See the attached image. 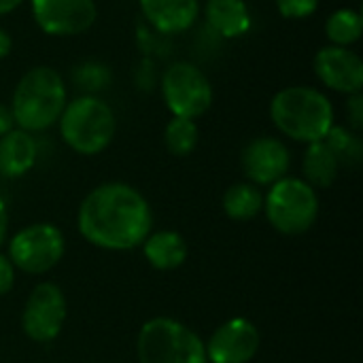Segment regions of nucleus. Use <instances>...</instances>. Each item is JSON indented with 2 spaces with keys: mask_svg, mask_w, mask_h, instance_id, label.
Masks as SVG:
<instances>
[{
  "mask_svg": "<svg viewBox=\"0 0 363 363\" xmlns=\"http://www.w3.org/2000/svg\"><path fill=\"white\" fill-rule=\"evenodd\" d=\"M79 234L104 251H132L153 230V211L132 185L111 181L94 187L77 213Z\"/></svg>",
  "mask_w": 363,
  "mask_h": 363,
  "instance_id": "nucleus-1",
  "label": "nucleus"
},
{
  "mask_svg": "<svg viewBox=\"0 0 363 363\" xmlns=\"http://www.w3.org/2000/svg\"><path fill=\"white\" fill-rule=\"evenodd\" d=\"M270 121L296 143H317L336 123L332 100L308 85H291L277 91L270 100Z\"/></svg>",
  "mask_w": 363,
  "mask_h": 363,
  "instance_id": "nucleus-2",
  "label": "nucleus"
},
{
  "mask_svg": "<svg viewBox=\"0 0 363 363\" xmlns=\"http://www.w3.org/2000/svg\"><path fill=\"white\" fill-rule=\"evenodd\" d=\"M68 102L62 74L51 66H34L17 81L11 98L15 128L36 134L57 123Z\"/></svg>",
  "mask_w": 363,
  "mask_h": 363,
  "instance_id": "nucleus-3",
  "label": "nucleus"
},
{
  "mask_svg": "<svg viewBox=\"0 0 363 363\" xmlns=\"http://www.w3.org/2000/svg\"><path fill=\"white\" fill-rule=\"evenodd\" d=\"M57 123L62 140L79 155L102 153L117 132V119L108 102L89 94L68 100Z\"/></svg>",
  "mask_w": 363,
  "mask_h": 363,
  "instance_id": "nucleus-4",
  "label": "nucleus"
},
{
  "mask_svg": "<svg viewBox=\"0 0 363 363\" xmlns=\"http://www.w3.org/2000/svg\"><path fill=\"white\" fill-rule=\"evenodd\" d=\"M138 363H206L200 336L170 317L149 319L136 340Z\"/></svg>",
  "mask_w": 363,
  "mask_h": 363,
  "instance_id": "nucleus-5",
  "label": "nucleus"
},
{
  "mask_svg": "<svg viewBox=\"0 0 363 363\" xmlns=\"http://www.w3.org/2000/svg\"><path fill=\"white\" fill-rule=\"evenodd\" d=\"M264 213L279 234L300 236L317 223L319 196L304 179L283 177L264 196Z\"/></svg>",
  "mask_w": 363,
  "mask_h": 363,
  "instance_id": "nucleus-6",
  "label": "nucleus"
},
{
  "mask_svg": "<svg viewBox=\"0 0 363 363\" xmlns=\"http://www.w3.org/2000/svg\"><path fill=\"white\" fill-rule=\"evenodd\" d=\"M160 89L172 117L196 121L213 106V85L194 62L170 64L162 74Z\"/></svg>",
  "mask_w": 363,
  "mask_h": 363,
  "instance_id": "nucleus-7",
  "label": "nucleus"
},
{
  "mask_svg": "<svg viewBox=\"0 0 363 363\" xmlns=\"http://www.w3.org/2000/svg\"><path fill=\"white\" fill-rule=\"evenodd\" d=\"M66 253V240L53 223H32L9 240L6 257L26 274H45L53 270Z\"/></svg>",
  "mask_w": 363,
  "mask_h": 363,
  "instance_id": "nucleus-8",
  "label": "nucleus"
},
{
  "mask_svg": "<svg viewBox=\"0 0 363 363\" xmlns=\"http://www.w3.org/2000/svg\"><path fill=\"white\" fill-rule=\"evenodd\" d=\"M68 304L55 283H38L26 300L21 313L23 334L40 345L55 340L66 323Z\"/></svg>",
  "mask_w": 363,
  "mask_h": 363,
  "instance_id": "nucleus-9",
  "label": "nucleus"
},
{
  "mask_svg": "<svg viewBox=\"0 0 363 363\" xmlns=\"http://www.w3.org/2000/svg\"><path fill=\"white\" fill-rule=\"evenodd\" d=\"M34 23L47 36H77L87 32L98 19L94 0H30Z\"/></svg>",
  "mask_w": 363,
  "mask_h": 363,
  "instance_id": "nucleus-10",
  "label": "nucleus"
},
{
  "mask_svg": "<svg viewBox=\"0 0 363 363\" xmlns=\"http://www.w3.org/2000/svg\"><path fill=\"white\" fill-rule=\"evenodd\" d=\"M262 347V334L245 317H234L221 323L208 342L206 349V363H249Z\"/></svg>",
  "mask_w": 363,
  "mask_h": 363,
  "instance_id": "nucleus-11",
  "label": "nucleus"
},
{
  "mask_svg": "<svg viewBox=\"0 0 363 363\" xmlns=\"http://www.w3.org/2000/svg\"><path fill=\"white\" fill-rule=\"evenodd\" d=\"M240 166L249 183L257 187H270L283 177H287L291 166V153L283 140L274 136H257L245 145Z\"/></svg>",
  "mask_w": 363,
  "mask_h": 363,
  "instance_id": "nucleus-12",
  "label": "nucleus"
},
{
  "mask_svg": "<svg viewBox=\"0 0 363 363\" xmlns=\"http://www.w3.org/2000/svg\"><path fill=\"white\" fill-rule=\"evenodd\" d=\"M313 68L317 79L336 94L351 96L363 89V60L351 47H321L315 53Z\"/></svg>",
  "mask_w": 363,
  "mask_h": 363,
  "instance_id": "nucleus-13",
  "label": "nucleus"
},
{
  "mask_svg": "<svg viewBox=\"0 0 363 363\" xmlns=\"http://www.w3.org/2000/svg\"><path fill=\"white\" fill-rule=\"evenodd\" d=\"M147 23L160 34L187 32L200 17L198 0H138Z\"/></svg>",
  "mask_w": 363,
  "mask_h": 363,
  "instance_id": "nucleus-14",
  "label": "nucleus"
},
{
  "mask_svg": "<svg viewBox=\"0 0 363 363\" xmlns=\"http://www.w3.org/2000/svg\"><path fill=\"white\" fill-rule=\"evenodd\" d=\"M38 160V145L30 132L13 128L0 136V174L6 179H19L28 174Z\"/></svg>",
  "mask_w": 363,
  "mask_h": 363,
  "instance_id": "nucleus-15",
  "label": "nucleus"
},
{
  "mask_svg": "<svg viewBox=\"0 0 363 363\" xmlns=\"http://www.w3.org/2000/svg\"><path fill=\"white\" fill-rule=\"evenodd\" d=\"M204 19L215 34L228 40L245 36L253 23L249 4L245 0H206Z\"/></svg>",
  "mask_w": 363,
  "mask_h": 363,
  "instance_id": "nucleus-16",
  "label": "nucleus"
},
{
  "mask_svg": "<svg viewBox=\"0 0 363 363\" xmlns=\"http://www.w3.org/2000/svg\"><path fill=\"white\" fill-rule=\"evenodd\" d=\"M143 253L151 268H155L160 272H170V270L181 268L187 262L189 247L179 232L160 230V232H151L145 238Z\"/></svg>",
  "mask_w": 363,
  "mask_h": 363,
  "instance_id": "nucleus-17",
  "label": "nucleus"
},
{
  "mask_svg": "<svg viewBox=\"0 0 363 363\" xmlns=\"http://www.w3.org/2000/svg\"><path fill=\"white\" fill-rule=\"evenodd\" d=\"M302 172H304V181L317 189H325L332 187L334 181L338 179L340 172V164L336 160V155L332 153V149L325 145V140H317L306 145L304 151V160H302Z\"/></svg>",
  "mask_w": 363,
  "mask_h": 363,
  "instance_id": "nucleus-18",
  "label": "nucleus"
},
{
  "mask_svg": "<svg viewBox=\"0 0 363 363\" xmlns=\"http://www.w3.org/2000/svg\"><path fill=\"white\" fill-rule=\"evenodd\" d=\"M223 213L234 221H251L264 211V194L257 185L242 181L225 189L221 200Z\"/></svg>",
  "mask_w": 363,
  "mask_h": 363,
  "instance_id": "nucleus-19",
  "label": "nucleus"
},
{
  "mask_svg": "<svg viewBox=\"0 0 363 363\" xmlns=\"http://www.w3.org/2000/svg\"><path fill=\"white\" fill-rule=\"evenodd\" d=\"M325 36L336 47H353L363 36V15L359 9L342 6L325 19Z\"/></svg>",
  "mask_w": 363,
  "mask_h": 363,
  "instance_id": "nucleus-20",
  "label": "nucleus"
},
{
  "mask_svg": "<svg viewBox=\"0 0 363 363\" xmlns=\"http://www.w3.org/2000/svg\"><path fill=\"white\" fill-rule=\"evenodd\" d=\"M325 145L332 149V153L336 155L340 168H357L363 160V143L362 136L357 132H353L347 125H332V130L328 132V136L323 138Z\"/></svg>",
  "mask_w": 363,
  "mask_h": 363,
  "instance_id": "nucleus-21",
  "label": "nucleus"
},
{
  "mask_svg": "<svg viewBox=\"0 0 363 363\" xmlns=\"http://www.w3.org/2000/svg\"><path fill=\"white\" fill-rule=\"evenodd\" d=\"M198 125L191 119H181V117H172L164 130V145L168 149L170 155L174 157H185L189 153H194V149L198 147Z\"/></svg>",
  "mask_w": 363,
  "mask_h": 363,
  "instance_id": "nucleus-22",
  "label": "nucleus"
},
{
  "mask_svg": "<svg viewBox=\"0 0 363 363\" xmlns=\"http://www.w3.org/2000/svg\"><path fill=\"white\" fill-rule=\"evenodd\" d=\"M111 79H113L111 68L98 60H85V62L77 64V68L72 70L74 85L89 96H96V91L106 89L111 85Z\"/></svg>",
  "mask_w": 363,
  "mask_h": 363,
  "instance_id": "nucleus-23",
  "label": "nucleus"
},
{
  "mask_svg": "<svg viewBox=\"0 0 363 363\" xmlns=\"http://www.w3.org/2000/svg\"><path fill=\"white\" fill-rule=\"evenodd\" d=\"M281 17L285 19H308L317 13L321 0H274Z\"/></svg>",
  "mask_w": 363,
  "mask_h": 363,
  "instance_id": "nucleus-24",
  "label": "nucleus"
},
{
  "mask_svg": "<svg viewBox=\"0 0 363 363\" xmlns=\"http://www.w3.org/2000/svg\"><path fill=\"white\" fill-rule=\"evenodd\" d=\"M347 119H349V128L353 132H362L363 130V94H351L347 96Z\"/></svg>",
  "mask_w": 363,
  "mask_h": 363,
  "instance_id": "nucleus-25",
  "label": "nucleus"
},
{
  "mask_svg": "<svg viewBox=\"0 0 363 363\" xmlns=\"http://www.w3.org/2000/svg\"><path fill=\"white\" fill-rule=\"evenodd\" d=\"M15 285V266L6 255L0 253V298L6 296Z\"/></svg>",
  "mask_w": 363,
  "mask_h": 363,
  "instance_id": "nucleus-26",
  "label": "nucleus"
},
{
  "mask_svg": "<svg viewBox=\"0 0 363 363\" xmlns=\"http://www.w3.org/2000/svg\"><path fill=\"white\" fill-rule=\"evenodd\" d=\"M13 128H15V119H13L11 108L6 104H0V136L9 134Z\"/></svg>",
  "mask_w": 363,
  "mask_h": 363,
  "instance_id": "nucleus-27",
  "label": "nucleus"
},
{
  "mask_svg": "<svg viewBox=\"0 0 363 363\" xmlns=\"http://www.w3.org/2000/svg\"><path fill=\"white\" fill-rule=\"evenodd\" d=\"M6 232H9V213H6V204L0 198V249L6 242Z\"/></svg>",
  "mask_w": 363,
  "mask_h": 363,
  "instance_id": "nucleus-28",
  "label": "nucleus"
},
{
  "mask_svg": "<svg viewBox=\"0 0 363 363\" xmlns=\"http://www.w3.org/2000/svg\"><path fill=\"white\" fill-rule=\"evenodd\" d=\"M11 49H13V38L6 30L0 28V60H4L11 53Z\"/></svg>",
  "mask_w": 363,
  "mask_h": 363,
  "instance_id": "nucleus-29",
  "label": "nucleus"
},
{
  "mask_svg": "<svg viewBox=\"0 0 363 363\" xmlns=\"http://www.w3.org/2000/svg\"><path fill=\"white\" fill-rule=\"evenodd\" d=\"M21 4H23V0H0V17L13 13V11H17Z\"/></svg>",
  "mask_w": 363,
  "mask_h": 363,
  "instance_id": "nucleus-30",
  "label": "nucleus"
},
{
  "mask_svg": "<svg viewBox=\"0 0 363 363\" xmlns=\"http://www.w3.org/2000/svg\"><path fill=\"white\" fill-rule=\"evenodd\" d=\"M355 2H359V0H355Z\"/></svg>",
  "mask_w": 363,
  "mask_h": 363,
  "instance_id": "nucleus-31",
  "label": "nucleus"
}]
</instances>
